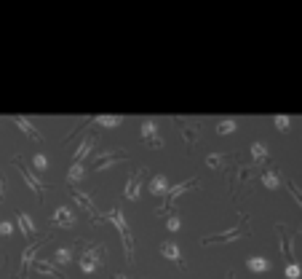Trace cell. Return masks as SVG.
Masks as SVG:
<instances>
[{
    "label": "cell",
    "mask_w": 302,
    "mask_h": 279,
    "mask_svg": "<svg viewBox=\"0 0 302 279\" xmlns=\"http://www.w3.org/2000/svg\"><path fill=\"white\" fill-rule=\"evenodd\" d=\"M83 175H86V169H83L80 164H72V166H70V172H67V183H70V185L80 183V180H83Z\"/></svg>",
    "instance_id": "cell-25"
},
{
    "label": "cell",
    "mask_w": 302,
    "mask_h": 279,
    "mask_svg": "<svg viewBox=\"0 0 302 279\" xmlns=\"http://www.w3.org/2000/svg\"><path fill=\"white\" fill-rule=\"evenodd\" d=\"M70 193H72V199H75V201H78V204H80V207H83V210H89V212H91V220H94V223H102V220H105V218H102V215H99L97 204H94V201H91V196H89V193H83V191L78 188V185H72V191H70Z\"/></svg>",
    "instance_id": "cell-6"
},
{
    "label": "cell",
    "mask_w": 302,
    "mask_h": 279,
    "mask_svg": "<svg viewBox=\"0 0 302 279\" xmlns=\"http://www.w3.org/2000/svg\"><path fill=\"white\" fill-rule=\"evenodd\" d=\"M260 183L265 185V188L276 191L278 185H281V172H278V169H265V172L260 175Z\"/></svg>",
    "instance_id": "cell-18"
},
{
    "label": "cell",
    "mask_w": 302,
    "mask_h": 279,
    "mask_svg": "<svg viewBox=\"0 0 302 279\" xmlns=\"http://www.w3.org/2000/svg\"><path fill=\"white\" fill-rule=\"evenodd\" d=\"M246 266H249V271H254V274H265V271H270V260L262 258V255L246 258Z\"/></svg>",
    "instance_id": "cell-17"
},
{
    "label": "cell",
    "mask_w": 302,
    "mask_h": 279,
    "mask_svg": "<svg viewBox=\"0 0 302 279\" xmlns=\"http://www.w3.org/2000/svg\"><path fill=\"white\" fill-rule=\"evenodd\" d=\"M51 223H54L56 228H72L75 226V212L70 207H59L51 215Z\"/></svg>",
    "instance_id": "cell-11"
},
{
    "label": "cell",
    "mask_w": 302,
    "mask_h": 279,
    "mask_svg": "<svg viewBox=\"0 0 302 279\" xmlns=\"http://www.w3.org/2000/svg\"><path fill=\"white\" fill-rule=\"evenodd\" d=\"M11 223H0V236H11Z\"/></svg>",
    "instance_id": "cell-32"
},
{
    "label": "cell",
    "mask_w": 302,
    "mask_h": 279,
    "mask_svg": "<svg viewBox=\"0 0 302 279\" xmlns=\"http://www.w3.org/2000/svg\"><path fill=\"white\" fill-rule=\"evenodd\" d=\"M94 145H97V134L83 137L80 145H78V151H75V156H72V164H83V159H86V156L94 151Z\"/></svg>",
    "instance_id": "cell-14"
},
{
    "label": "cell",
    "mask_w": 302,
    "mask_h": 279,
    "mask_svg": "<svg viewBox=\"0 0 302 279\" xmlns=\"http://www.w3.org/2000/svg\"><path fill=\"white\" fill-rule=\"evenodd\" d=\"M32 164H35V169H37V172H46V169H49V159H46L43 153H35Z\"/></svg>",
    "instance_id": "cell-28"
},
{
    "label": "cell",
    "mask_w": 302,
    "mask_h": 279,
    "mask_svg": "<svg viewBox=\"0 0 302 279\" xmlns=\"http://www.w3.org/2000/svg\"><path fill=\"white\" fill-rule=\"evenodd\" d=\"M273 124H276V129H278V132H289L291 118H289V116H276V118H273Z\"/></svg>",
    "instance_id": "cell-27"
},
{
    "label": "cell",
    "mask_w": 302,
    "mask_h": 279,
    "mask_svg": "<svg viewBox=\"0 0 302 279\" xmlns=\"http://www.w3.org/2000/svg\"><path fill=\"white\" fill-rule=\"evenodd\" d=\"M78 263H80V271H83V274H94L99 266L107 263V247H105V245H89V247L80 253Z\"/></svg>",
    "instance_id": "cell-2"
},
{
    "label": "cell",
    "mask_w": 302,
    "mask_h": 279,
    "mask_svg": "<svg viewBox=\"0 0 302 279\" xmlns=\"http://www.w3.org/2000/svg\"><path fill=\"white\" fill-rule=\"evenodd\" d=\"M14 166L19 172H22V178H24V183L30 185V188L35 191V196H37V201H43V193H46V188H49V185H46L40 178H37V172H32L30 166H27L22 159H19V156H14Z\"/></svg>",
    "instance_id": "cell-4"
},
{
    "label": "cell",
    "mask_w": 302,
    "mask_h": 279,
    "mask_svg": "<svg viewBox=\"0 0 302 279\" xmlns=\"http://www.w3.org/2000/svg\"><path fill=\"white\" fill-rule=\"evenodd\" d=\"M228 279H235V274H233V271H228Z\"/></svg>",
    "instance_id": "cell-34"
},
{
    "label": "cell",
    "mask_w": 302,
    "mask_h": 279,
    "mask_svg": "<svg viewBox=\"0 0 302 279\" xmlns=\"http://www.w3.org/2000/svg\"><path fill=\"white\" fill-rule=\"evenodd\" d=\"M72 260V247H59L54 253V263L56 266H64V263H70Z\"/></svg>",
    "instance_id": "cell-24"
},
{
    "label": "cell",
    "mask_w": 302,
    "mask_h": 279,
    "mask_svg": "<svg viewBox=\"0 0 302 279\" xmlns=\"http://www.w3.org/2000/svg\"><path fill=\"white\" fill-rule=\"evenodd\" d=\"M249 218H243L241 220V226H233L228 231H222V234H211V236H203V247H211V245H228V241H235V239H241V236H249Z\"/></svg>",
    "instance_id": "cell-3"
},
{
    "label": "cell",
    "mask_w": 302,
    "mask_h": 279,
    "mask_svg": "<svg viewBox=\"0 0 302 279\" xmlns=\"http://www.w3.org/2000/svg\"><path fill=\"white\" fill-rule=\"evenodd\" d=\"M49 239H51V236H46V239H35L32 245H30V247H27L24 253H22V271H27V268H30V263L35 260V255L40 253V247H43Z\"/></svg>",
    "instance_id": "cell-12"
},
{
    "label": "cell",
    "mask_w": 302,
    "mask_h": 279,
    "mask_svg": "<svg viewBox=\"0 0 302 279\" xmlns=\"http://www.w3.org/2000/svg\"><path fill=\"white\" fill-rule=\"evenodd\" d=\"M91 124L115 129V126H120V124H123V116H97V118H91Z\"/></svg>",
    "instance_id": "cell-20"
},
{
    "label": "cell",
    "mask_w": 302,
    "mask_h": 279,
    "mask_svg": "<svg viewBox=\"0 0 302 279\" xmlns=\"http://www.w3.org/2000/svg\"><path fill=\"white\" fill-rule=\"evenodd\" d=\"M235 129H238V121L235 118H222L220 124H217V134H233Z\"/></svg>",
    "instance_id": "cell-23"
},
{
    "label": "cell",
    "mask_w": 302,
    "mask_h": 279,
    "mask_svg": "<svg viewBox=\"0 0 302 279\" xmlns=\"http://www.w3.org/2000/svg\"><path fill=\"white\" fill-rule=\"evenodd\" d=\"M251 159H254V161H265V159H268V148L262 145V143H254V145H251Z\"/></svg>",
    "instance_id": "cell-26"
},
{
    "label": "cell",
    "mask_w": 302,
    "mask_h": 279,
    "mask_svg": "<svg viewBox=\"0 0 302 279\" xmlns=\"http://www.w3.org/2000/svg\"><path fill=\"white\" fill-rule=\"evenodd\" d=\"M276 231H278V245H281V253H284V258L289 260V263H294V241H291L289 228L284 226V223H278Z\"/></svg>",
    "instance_id": "cell-7"
},
{
    "label": "cell",
    "mask_w": 302,
    "mask_h": 279,
    "mask_svg": "<svg viewBox=\"0 0 302 279\" xmlns=\"http://www.w3.org/2000/svg\"><path fill=\"white\" fill-rule=\"evenodd\" d=\"M166 191H168V178L166 175H155V178L150 180V193H153V196H166Z\"/></svg>",
    "instance_id": "cell-19"
},
{
    "label": "cell",
    "mask_w": 302,
    "mask_h": 279,
    "mask_svg": "<svg viewBox=\"0 0 302 279\" xmlns=\"http://www.w3.org/2000/svg\"><path fill=\"white\" fill-rule=\"evenodd\" d=\"M142 140L147 145H155V148H163V137L158 132V124L155 121H145L142 124Z\"/></svg>",
    "instance_id": "cell-10"
},
{
    "label": "cell",
    "mask_w": 302,
    "mask_h": 279,
    "mask_svg": "<svg viewBox=\"0 0 302 279\" xmlns=\"http://www.w3.org/2000/svg\"><path fill=\"white\" fill-rule=\"evenodd\" d=\"M145 175H147V169L142 166V169H137L134 178L126 183V193H123V196H126L128 201H134V199L139 196V191H142V183H145Z\"/></svg>",
    "instance_id": "cell-8"
},
{
    "label": "cell",
    "mask_w": 302,
    "mask_h": 279,
    "mask_svg": "<svg viewBox=\"0 0 302 279\" xmlns=\"http://www.w3.org/2000/svg\"><path fill=\"white\" fill-rule=\"evenodd\" d=\"M299 274H302V268L297 263H289L286 266V279H299Z\"/></svg>",
    "instance_id": "cell-29"
},
{
    "label": "cell",
    "mask_w": 302,
    "mask_h": 279,
    "mask_svg": "<svg viewBox=\"0 0 302 279\" xmlns=\"http://www.w3.org/2000/svg\"><path fill=\"white\" fill-rule=\"evenodd\" d=\"M105 220H110L112 226L118 228L120 241H123L126 260H128V263H134V236H131V228H128V223H126V218H123V212H120V207H112V210H110V215H107Z\"/></svg>",
    "instance_id": "cell-1"
},
{
    "label": "cell",
    "mask_w": 302,
    "mask_h": 279,
    "mask_svg": "<svg viewBox=\"0 0 302 279\" xmlns=\"http://www.w3.org/2000/svg\"><path fill=\"white\" fill-rule=\"evenodd\" d=\"M11 121H14V124L22 129V132L30 137V140H35V143H40V140H43V134L32 126V121H30V118H24V116H11Z\"/></svg>",
    "instance_id": "cell-13"
},
{
    "label": "cell",
    "mask_w": 302,
    "mask_h": 279,
    "mask_svg": "<svg viewBox=\"0 0 302 279\" xmlns=\"http://www.w3.org/2000/svg\"><path fill=\"white\" fill-rule=\"evenodd\" d=\"M32 266H35V268H37V271H40V274H49V276H54V279H64V274H62L59 268H56V266L51 263V260L35 258V260H32Z\"/></svg>",
    "instance_id": "cell-16"
},
{
    "label": "cell",
    "mask_w": 302,
    "mask_h": 279,
    "mask_svg": "<svg viewBox=\"0 0 302 279\" xmlns=\"http://www.w3.org/2000/svg\"><path fill=\"white\" fill-rule=\"evenodd\" d=\"M115 279H128V276H123V274H115Z\"/></svg>",
    "instance_id": "cell-33"
},
{
    "label": "cell",
    "mask_w": 302,
    "mask_h": 279,
    "mask_svg": "<svg viewBox=\"0 0 302 279\" xmlns=\"http://www.w3.org/2000/svg\"><path fill=\"white\" fill-rule=\"evenodd\" d=\"M0 199H3V183H0Z\"/></svg>",
    "instance_id": "cell-35"
},
{
    "label": "cell",
    "mask_w": 302,
    "mask_h": 279,
    "mask_svg": "<svg viewBox=\"0 0 302 279\" xmlns=\"http://www.w3.org/2000/svg\"><path fill=\"white\" fill-rule=\"evenodd\" d=\"M123 161H128V153H123V151H105V153L97 156V161L91 164V169L102 172L105 166H115V164H123Z\"/></svg>",
    "instance_id": "cell-5"
},
{
    "label": "cell",
    "mask_w": 302,
    "mask_h": 279,
    "mask_svg": "<svg viewBox=\"0 0 302 279\" xmlns=\"http://www.w3.org/2000/svg\"><path fill=\"white\" fill-rule=\"evenodd\" d=\"M233 161H235V156H214V153L206 159V164H209L211 169H222L225 164H233Z\"/></svg>",
    "instance_id": "cell-22"
},
{
    "label": "cell",
    "mask_w": 302,
    "mask_h": 279,
    "mask_svg": "<svg viewBox=\"0 0 302 279\" xmlns=\"http://www.w3.org/2000/svg\"><path fill=\"white\" fill-rule=\"evenodd\" d=\"M160 255H163L166 260H171V263H177L179 268H185L182 253H179V247L174 245V241H163V245H160Z\"/></svg>",
    "instance_id": "cell-15"
},
{
    "label": "cell",
    "mask_w": 302,
    "mask_h": 279,
    "mask_svg": "<svg viewBox=\"0 0 302 279\" xmlns=\"http://www.w3.org/2000/svg\"><path fill=\"white\" fill-rule=\"evenodd\" d=\"M166 226H168V231H171V234H174V231H179V226H182V220H179V215H177V212H174V215L166 220Z\"/></svg>",
    "instance_id": "cell-30"
},
{
    "label": "cell",
    "mask_w": 302,
    "mask_h": 279,
    "mask_svg": "<svg viewBox=\"0 0 302 279\" xmlns=\"http://www.w3.org/2000/svg\"><path fill=\"white\" fill-rule=\"evenodd\" d=\"M179 124H182V137H185V143H187V148H193L198 140H201V124H190V121H185V118H177Z\"/></svg>",
    "instance_id": "cell-9"
},
{
    "label": "cell",
    "mask_w": 302,
    "mask_h": 279,
    "mask_svg": "<svg viewBox=\"0 0 302 279\" xmlns=\"http://www.w3.org/2000/svg\"><path fill=\"white\" fill-rule=\"evenodd\" d=\"M289 191H291V196H294V201H297L299 207H302V191H299V188H297V185L291 183V180H289ZM299 234H302V228H299Z\"/></svg>",
    "instance_id": "cell-31"
},
{
    "label": "cell",
    "mask_w": 302,
    "mask_h": 279,
    "mask_svg": "<svg viewBox=\"0 0 302 279\" xmlns=\"http://www.w3.org/2000/svg\"><path fill=\"white\" fill-rule=\"evenodd\" d=\"M16 220H19V228L24 231V236H35V223L30 220L27 212H16Z\"/></svg>",
    "instance_id": "cell-21"
}]
</instances>
